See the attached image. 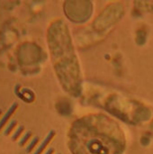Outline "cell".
Instances as JSON below:
<instances>
[{"label": "cell", "mask_w": 153, "mask_h": 154, "mask_svg": "<svg viewBox=\"0 0 153 154\" xmlns=\"http://www.w3.org/2000/svg\"><path fill=\"white\" fill-rule=\"evenodd\" d=\"M18 107V104L17 103H14L10 107L9 109L6 111V113L5 114V116L1 118L0 120V131L4 128V126L5 125V124L7 123V121L11 118V116L14 115V113L15 112V110L17 109Z\"/></svg>", "instance_id": "6da1fadb"}, {"label": "cell", "mask_w": 153, "mask_h": 154, "mask_svg": "<svg viewBox=\"0 0 153 154\" xmlns=\"http://www.w3.org/2000/svg\"><path fill=\"white\" fill-rule=\"evenodd\" d=\"M54 135H55V132H54V131H50V132L49 133V134L46 136V138L44 139V141L41 143V145L39 146V148L35 151V152L33 154L42 153V152L46 149V147L48 146V144L50 143V142L52 140V138L54 137Z\"/></svg>", "instance_id": "7a4b0ae2"}, {"label": "cell", "mask_w": 153, "mask_h": 154, "mask_svg": "<svg viewBox=\"0 0 153 154\" xmlns=\"http://www.w3.org/2000/svg\"><path fill=\"white\" fill-rule=\"evenodd\" d=\"M16 125H17V122H16L15 120H12V121L8 124V125L6 126V128L5 129L4 135L7 136V135H9L10 134H12V132L14 131V129L15 128Z\"/></svg>", "instance_id": "3957f363"}, {"label": "cell", "mask_w": 153, "mask_h": 154, "mask_svg": "<svg viewBox=\"0 0 153 154\" xmlns=\"http://www.w3.org/2000/svg\"><path fill=\"white\" fill-rule=\"evenodd\" d=\"M23 131H24V126L23 125H19L18 128L15 130V132L12 135V141H14V142L17 141L19 139V137L22 135V134L23 133Z\"/></svg>", "instance_id": "277c9868"}, {"label": "cell", "mask_w": 153, "mask_h": 154, "mask_svg": "<svg viewBox=\"0 0 153 154\" xmlns=\"http://www.w3.org/2000/svg\"><path fill=\"white\" fill-rule=\"evenodd\" d=\"M31 137H32V132H30V131H29V132H26V134H25L21 138V140L19 141V143H18L19 146H20V147H23V146L26 144V143L29 141V139H30Z\"/></svg>", "instance_id": "5b68a950"}, {"label": "cell", "mask_w": 153, "mask_h": 154, "mask_svg": "<svg viewBox=\"0 0 153 154\" xmlns=\"http://www.w3.org/2000/svg\"><path fill=\"white\" fill-rule=\"evenodd\" d=\"M39 143V137H34L32 140V142L29 143V145L26 147V152L27 153H30V152H32V150L34 149V147L37 145V143Z\"/></svg>", "instance_id": "8992f818"}, {"label": "cell", "mask_w": 153, "mask_h": 154, "mask_svg": "<svg viewBox=\"0 0 153 154\" xmlns=\"http://www.w3.org/2000/svg\"><path fill=\"white\" fill-rule=\"evenodd\" d=\"M53 152H54V150H53L52 148H50V149H49V150L45 152V154H53Z\"/></svg>", "instance_id": "52a82bcc"}, {"label": "cell", "mask_w": 153, "mask_h": 154, "mask_svg": "<svg viewBox=\"0 0 153 154\" xmlns=\"http://www.w3.org/2000/svg\"><path fill=\"white\" fill-rule=\"evenodd\" d=\"M2 115V111H1V109H0V116Z\"/></svg>", "instance_id": "ba28073f"}]
</instances>
